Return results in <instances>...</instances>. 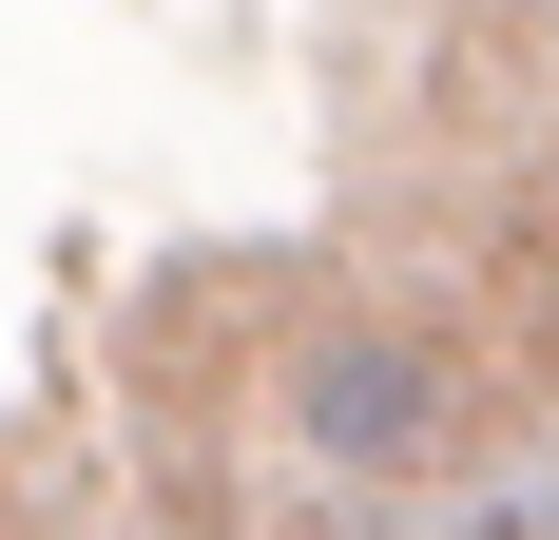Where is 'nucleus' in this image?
Returning <instances> with one entry per match:
<instances>
[{
  "instance_id": "nucleus-1",
  "label": "nucleus",
  "mask_w": 559,
  "mask_h": 540,
  "mask_svg": "<svg viewBox=\"0 0 559 540\" xmlns=\"http://www.w3.org/2000/svg\"><path fill=\"white\" fill-rule=\"evenodd\" d=\"M289 425H309V463H347V483H405V463L463 425V367H444V348H405V328H347V348H309Z\"/></svg>"
}]
</instances>
